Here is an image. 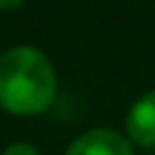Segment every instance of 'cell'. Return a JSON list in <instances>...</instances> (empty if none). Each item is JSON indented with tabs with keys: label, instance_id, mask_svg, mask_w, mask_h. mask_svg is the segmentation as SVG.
<instances>
[{
	"label": "cell",
	"instance_id": "6da1fadb",
	"mask_svg": "<svg viewBox=\"0 0 155 155\" xmlns=\"http://www.w3.org/2000/svg\"><path fill=\"white\" fill-rule=\"evenodd\" d=\"M56 97L51 61L31 48L15 46L0 56V104L15 114L44 111Z\"/></svg>",
	"mask_w": 155,
	"mask_h": 155
},
{
	"label": "cell",
	"instance_id": "7a4b0ae2",
	"mask_svg": "<svg viewBox=\"0 0 155 155\" xmlns=\"http://www.w3.org/2000/svg\"><path fill=\"white\" fill-rule=\"evenodd\" d=\"M65 155H133L131 143L111 128H92L73 140Z\"/></svg>",
	"mask_w": 155,
	"mask_h": 155
},
{
	"label": "cell",
	"instance_id": "3957f363",
	"mask_svg": "<svg viewBox=\"0 0 155 155\" xmlns=\"http://www.w3.org/2000/svg\"><path fill=\"white\" fill-rule=\"evenodd\" d=\"M126 131L136 145L155 148V90L143 94L128 111Z\"/></svg>",
	"mask_w": 155,
	"mask_h": 155
},
{
	"label": "cell",
	"instance_id": "277c9868",
	"mask_svg": "<svg viewBox=\"0 0 155 155\" xmlns=\"http://www.w3.org/2000/svg\"><path fill=\"white\" fill-rule=\"evenodd\" d=\"M2 155H39V150L29 143H12L10 148H5Z\"/></svg>",
	"mask_w": 155,
	"mask_h": 155
},
{
	"label": "cell",
	"instance_id": "5b68a950",
	"mask_svg": "<svg viewBox=\"0 0 155 155\" xmlns=\"http://www.w3.org/2000/svg\"><path fill=\"white\" fill-rule=\"evenodd\" d=\"M22 0H0V7L2 10H12V7H19Z\"/></svg>",
	"mask_w": 155,
	"mask_h": 155
}]
</instances>
